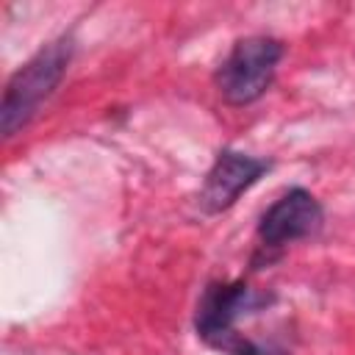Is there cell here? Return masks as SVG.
I'll return each mask as SVG.
<instances>
[{"label":"cell","instance_id":"3957f363","mask_svg":"<svg viewBox=\"0 0 355 355\" xmlns=\"http://www.w3.org/2000/svg\"><path fill=\"white\" fill-rule=\"evenodd\" d=\"M283 58H286L283 39L272 33L239 36L214 69V89L225 105L247 108L272 89Z\"/></svg>","mask_w":355,"mask_h":355},{"label":"cell","instance_id":"7a4b0ae2","mask_svg":"<svg viewBox=\"0 0 355 355\" xmlns=\"http://www.w3.org/2000/svg\"><path fill=\"white\" fill-rule=\"evenodd\" d=\"M72 58H75V36L61 33L47 44H42L28 61H22L11 72L0 100V133L6 141L22 133L36 119L44 103L64 83Z\"/></svg>","mask_w":355,"mask_h":355},{"label":"cell","instance_id":"5b68a950","mask_svg":"<svg viewBox=\"0 0 355 355\" xmlns=\"http://www.w3.org/2000/svg\"><path fill=\"white\" fill-rule=\"evenodd\" d=\"M272 166H275L272 158L252 155L236 147H222L214 155L197 189V208L205 216H219L230 211L241 200V194H247Z\"/></svg>","mask_w":355,"mask_h":355},{"label":"cell","instance_id":"8992f818","mask_svg":"<svg viewBox=\"0 0 355 355\" xmlns=\"http://www.w3.org/2000/svg\"><path fill=\"white\" fill-rule=\"evenodd\" d=\"M247 355H291V349L283 341H275V338H266V341L255 338V347Z\"/></svg>","mask_w":355,"mask_h":355},{"label":"cell","instance_id":"6da1fadb","mask_svg":"<svg viewBox=\"0 0 355 355\" xmlns=\"http://www.w3.org/2000/svg\"><path fill=\"white\" fill-rule=\"evenodd\" d=\"M277 302L272 288H255L244 277L222 280L214 277L202 286L194 302V333L197 338L222 355H247L255 347V338L241 333V322L269 311Z\"/></svg>","mask_w":355,"mask_h":355},{"label":"cell","instance_id":"277c9868","mask_svg":"<svg viewBox=\"0 0 355 355\" xmlns=\"http://www.w3.org/2000/svg\"><path fill=\"white\" fill-rule=\"evenodd\" d=\"M327 214L322 200L305 189L291 186L277 200H272L255 225V250L250 255L252 272L272 266L283 258V252L297 241H311L324 230Z\"/></svg>","mask_w":355,"mask_h":355}]
</instances>
